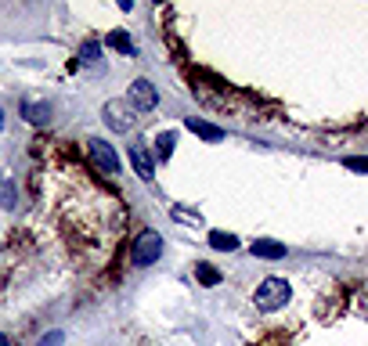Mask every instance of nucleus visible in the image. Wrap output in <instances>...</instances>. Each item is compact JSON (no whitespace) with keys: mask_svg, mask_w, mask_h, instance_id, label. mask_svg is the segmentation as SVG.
<instances>
[{"mask_svg":"<svg viewBox=\"0 0 368 346\" xmlns=\"http://www.w3.org/2000/svg\"><path fill=\"white\" fill-rule=\"evenodd\" d=\"M22 112H25V119H29V123H40V127L51 119V116H47L51 109H47V105H33V101H22Z\"/></svg>","mask_w":368,"mask_h":346,"instance_id":"obj_13","label":"nucleus"},{"mask_svg":"<svg viewBox=\"0 0 368 346\" xmlns=\"http://www.w3.org/2000/svg\"><path fill=\"white\" fill-rule=\"evenodd\" d=\"M195 278L202 281V285H209V289H213V285L221 281V271H217V267H209V264H199V267H195Z\"/></svg>","mask_w":368,"mask_h":346,"instance_id":"obj_14","label":"nucleus"},{"mask_svg":"<svg viewBox=\"0 0 368 346\" xmlns=\"http://www.w3.org/2000/svg\"><path fill=\"white\" fill-rule=\"evenodd\" d=\"M0 346H8V339H4V335H0Z\"/></svg>","mask_w":368,"mask_h":346,"instance_id":"obj_18","label":"nucleus"},{"mask_svg":"<svg viewBox=\"0 0 368 346\" xmlns=\"http://www.w3.org/2000/svg\"><path fill=\"white\" fill-rule=\"evenodd\" d=\"M184 127H188L192 134H199L202 141H224V130L221 127H213V123H206V119H184Z\"/></svg>","mask_w":368,"mask_h":346,"instance_id":"obj_9","label":"nucleus"},{"mask_svg":"<svg viewBox=\"0 0 368 346\" xmlns=\"http://www.w3.org/2000/svg\"><path fill=\"white\" fill-rule=\"evenodd\" d=\"M156 105H159V90H156V83H152V80H134V83H130V109L152 112Z\"/></svg>","mask_w":368,"mask_h":346,"instance_id":"obj_6","label":"nucleus"},{"mask_svg":"<svg viewBox=\"0 0 368 346\" xmlns=\"http://www.w3.org/2000/svg\"><path fill=\"white\" fill-rule=\"evenodd\" d=\"M87 148H90V159L98 163V170H102V173H109V177H116V173H119V155H116V148H112L109 141L90 137V141H87Z\"/></svg>","mask_w":368,"mask_h":346,"instance_id":"obj_5","label":"nucleus"},{"mask_svg":"<svg viewBox=\"0 0 368 346\" xmlns=\"http://www.w3.org/2000/svg\"><path fill=\"white\" fill-rule=\"evenodd\" d=\"M112 51H119V54H134V40H130V33H123V29H116V33H109V40H105Z\"/></svg>","mask_w":368,"mask_h":346,"instance_id":"obj_11","label":"nucleus"},{"mask_svg":"<svg viewBox=\"0 0 368 346\" xmlns=\"http://www.w3.org/2000/svg\"><path fill=\"white\" fill-rule=\"evenodd\" d=\"M127 159H130V166H134V173H137L141 180H152V177H156V155H152L148 141H134V144L127 148Z\"/></svg>","mask_w":368,"mask_h":346,"instance_id":"obj_4","label":"nucleus"},{"mask_svg":"<svg viewBox=\"0 0 368 346\" xmlns=\"http://www.w3.org/2000/svg\"><path fill=\"white\" fill-rule=\"evenodd\" d=\"M343 166L347 170H357V173H368V159H364V155H347Z\"/></svg>","mask_w":368,"mask_h":346,"instance_id":"obj_16","label":"nucleus"},{"mask_svg":"<svg viewBox=\"0 0 368 346\" xmlns=\"http://www.w3.org/2000/svg\"><path fill=\"white\" fill-rule=\"evenodd\" d=\"M15 199H18L15 184H11L8 177H0V206H4V209H11V206H15Z\"/></svg>","mask_w":368,"mask_h":346,"instance_id":"obj_15","label":"nucleus"},{"mask_svg":"<svg viewBox=\"0 0 368 346\" xmlns=\"http://www.w3.org/2000/svg\"><path fill=\"white\" fill-rule=\"evenodd\" d=\"M94 66H102V44L98 40H87L80 47L76 61H73V69H94Z\"/></svg>","mask_w":368,"mask_h":346,"instance_id":"obj_7","label":"nucleus"},{"mask_svg":"<svg viewBox=\"0 0 368 346\" xmlns=\"http://www.w3.org/2000/svg\"><path fill=\"white\" fill-rule=\"evenodd\" d=\"M173 148H177V134H173V130H163V134L156 137V155L166 163L170 155H173Z\"/></svg>","mask_w":368,"mask_h":346,"instance_id":"obj_12","label":"nucleus"},{"mask_svg":"<svg viewBox=\"0 0 368 346\" xmlns=\"http://www.w3.org/2000/svg\"><path fill=\"white\" fill-rule=\"evenodd\" d=\"M134 123H137V116H134L130 101H123V98L105 101V127H109L112 134H127V130H134Z\"/></svg>","mask_w":368,"mask_h":346,"instance_id":"obj_3","label":"nucleus"},{"mask_svg":"<svg viewBox=\"0 0 368 346\" xmlns=\"http://www.w3.org/2000/svg\"><path fill=\"white\" fill-rule=\"evenodd\" d=\"M206 242H209V249H217V253H235V249L242 245L238 235H231V231H209Z\"/></svg>","mask_w":368,"mask_h":346,"instance_id":"obj_10","label":"nucleus"},{"mask_svg":"<svg viewBox=\"0 0 368 346\" xmlns=\"http://www.w3.org/2000/svg\"><path fill=\"white\" fill-rule=\"evenodd\" d=\"M61 339H66L61 332H47V335L40 339V346H61Z\"/></svg>","mask_w":368,"mask_h":346,"instance_id":"obj_17","label":"nucleus"},{"mask_svg":"<svg viewBox=\"0 0 368 346\" xmlns=\"http://www.w3.org/2000/svg\"><path fill=\"white\" fill-rule=\"evenodd\" d=\"M250 253L260 257V260H282V257H286V245H282V242H271V238H257V242L250 245Z\"/></svg>","mask_w":368,"mask_h":346,"instance_id":"obj_8","label":"nucleus"},{"mask_svg":"<svg viewBox=\"0 0 368 346\" xmlns=\"http://www.w3.org/2000/svg\"><path fill=\"white\" fill-rule=\"evenodd\" d=\"M159 257H163V235H159V231H141V235L134 238V245H130L134 267H152Z\"/></svg>","mask_w":368,"mask_h":346,"instance_id":"obj_2","label":"nucleus"},{"mask_svg":"<svg viewBox=\"0 0 368 346\" xmlns=\"http://www.w3.org/2000/svg\"><path fill=\"white\" fill-rule=\"evenodd\" d=\"M289 299H293V289H289V281H286V278H264L260 285H257V296H253V303H257L260 314L282 310Z\"/></svg>","mask_w":368,"mask_h":346,"instance_id":"obj_1","label":"nucleus"}]
</instances>
